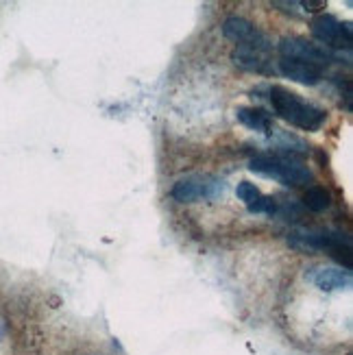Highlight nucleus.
<instances>
[{
    "instance_id": "obj_1",
    "label": "nucleus",
    "mask_w": 353,
    "mask_h": 355,
    "mask_svg": "<svg viewBox=\"0 0 353 355\" xmlns=\"http://www.w3.org/2000/svg\"><path fill=\"white\" fill-rule=\"evenodd\" d=\"M268 96H270V105L275 114L284 118L286 122H290V125H295L303 131H318L323 127L325 112L320 110V107L303 101L295 92H290L282 85H273Z\"/></svg>"
},
{
    "instance_id": "obj_2",
    "label": "nucleus",
    "mask_w": 353,
    "mask_h": 355,
    "mask_svg": "<svg viewBox=\"0 0 353 355\" xmlns=\"http://www.w3.org/2000/svg\"><path fill=\"white\" fill-rule=\"evenodd\" d=\"M249 168L253 173L275 179L284 185H293V188H299V185H308L312 181V173L310 168L303 162L295 159V157H284V155H257L251 159Z\"/></svg>"
},
{
    "instance_id": "obj_3",
    "label": "nucleus",
    "mask_w": 353,
    "mask_h": 355,
    "mask_svg": "<svg viewBox=\"0 0 353 355\" xmlns=\"http://www.w3.org/2000/svg\"><path fill=\"white\" fill-rule=\"evenodd\" d=\"M288 244L297 251L312 253V251H334L338 246H351L347 234L332 229H295L288 234Z\"/></svg>"
},
{
    "instance_id": "obj_4",
    "label": "nucleus",
    "mask_w": 353,
    "mask_h": 355,
    "mask_svg": "<svg viewBox=\"0 0 353 355\" xmlns=\"http://www.w3.org/2000/svg\"><path fill=\"white\" fill-rule=\"evenodd\" d=\"M225 192V181L212 175H194L175 183L173 198L179 203H196V200H216Z\"/></svg>"
},
{
    "instance_id": "obj_5",
    "label": "nucleus",
    "mask_w": 353,
    "mask_h": 355,
    "mask_svg": "<svg viewBox=\"0 0 353 355\" xmlns=\"http://www.w3.org/2000/svg\"><path fill=\"white\" fill-rule=\"evenodd\" d=\"M279 53L284 59H295V61H303V64H310L316 68H323L332 61H336L343 55L332 53L325 46H320L316 42H310L305 37H284L279 42Z\"/></svg>"
},
{
    "instance_id": "obj_6",
    "label": "nucleus",
    "mask_w": 353,
    "mask_h": 355,
    "mask_svg": "<svg viewBox=\"0 0 353 355\" xmlns=\"http://www.w3.org/2000/svg\"><path fill=\"white\" fill-rule=\"evenodd\" d=\"M312 35L325 49H351V24L338 22L334 15H318L312 20Z\"/></svg>"
},
{
    "instance_id": "obj_7",
    "label": "nucleus",
    "mask_w": 353,
    "mask_h": 355,
    "mask_svg": "<svg viewBox=\"0 0 353 355\" xmlns=\"http://www.w3.org/2000/svg\"><path fill=\"white\" fill-rule=\"evenodd\" d=\"M223 35L227 40L236 42L242 49H253V51H270V42L259 33V31L244 18H238V15H232V18H227L225 24H223Z\"/></svg>"
},
{
    "instance_id": "obj_8",
    "label": "nucleus",
    "mask_w": 353,
    "mask_h": 355,
    "mask_svg": "<svg viewBox=\"0 0 353 355\" xmlns=\"http://www.w3.org/2000/svg\"><path fill=\"white\" fill-rule=\"evenodd\" d=\"M308 282L312 286H316L323 292H336V290H349L351 288V270L345 268H332V266H320V268H312L308 270Z\"/></svg>"
},
{
    "instance_id": "obj_9",
    "label": "nucleus",
    "mask_w": 353,
    "mask_h": 355,
    "mask_svg": "<svg viewBox=\"0 0 353 355\" xmlns=\"http://www.w3.org/2000/svg\"><path fill=\"white\" fill-rule=\"evenodd\" d=\"M279 72L286 76V79L301 83V85H318L320 79H323V70L303 64V61H295V59H279Z\"/></svg>"
},
{
    "instance_id": "obj_10",
    "label": "nucleus",
    "mask_w": 353,
    "mask_h": 355,
    "mask_svg": "<svg viewBox=\"0 0 353 355\" xmlns=\"http://www.w3.org/2000/svg\"><path fill=\"white\" fill-rule=\"evenodd\" d=\"M232 59H234V64L240 66L242 70L259 72V74H270L273 72L270 61H268V57L262 51L242 49V46H238V49L234 51V55H232Z\"/></svg>"
},
{
    "instance_id": "obj_11",
    "label": "nucleus",
    "mask_w": 353,
    "mask_h": 355,
    "mask_svg": "<svg viewBox=\"0 0 353 355\" xmlns=\"http://www.w3.org/2000/svg\"><path fill=\"white\" fill-rule=\"evenodd\" d=\"M236 118L242 122L244 127H249L251 131H259V133H266V135L275 133L270 116L264 110H259V107H238Z\"/></svg>"
},
{
    "instance_id": "obj_12",
    "label": "nucleus",
    "mask_w": 353,
    "mask_h": 355,
    "mask_svg": "<svg viewBox=\"0 0 353 355\" xmlns=\"http://www.w3.org/2000/svg\"><path fill=\"white\" fill-rule=\"evenodd\" d=\"M303 205L310 211H325L332 205V196L325 188H310L303 196Z\"/></svg>"
},
{
    "instance_id": "obj_13",
    "label": "nucleus",
    "mask_w": 353,
    "mask_h": 355,
    "mask_svg": "<svg viewBox=\"0 0 353 355\" xmlns=\"http://www.w3.org/2000/svg\"><path fill=\"white\" fill-rule=\"evenodd\" d=\"M236 194H238V198L242 200V203L247 205V209H249L251 205H255L257 200L264 196L262 192H259L257 185H253V183H249V181H242V183H238Z\"/></svg>"
},
{
    "instance_id": "obj_14",
    "label": "nucleus",
    "mask_w": 353,
    "mask_h": 355,
    "mask_svg": "<svg viewBox=\"0 0 353 355\" xmlns=\"http://www.w3.org/2000/svg\"><path fill=\"white\" fill-rule=\"evenodd\" d=\"M249 211L251 214H275L277 211V203H275L273 196H262L255 205L249 207Z\"/></svg>"
},
{
    "instance_id": "obj_15",
    "label": "nucleus",
    "mask_w": 353,
    "mask_h": 355,
    "mask_svg": "<svg viewBox=\"0 0 353 355\" xmlns=\"http://www.w3.org/2000/svg\"><path fill=\"white\" fill-rule=\"evenodd\" d=\"M299 7H303L305 13H316V11H320L325 7V3H320V0H316V3H314V0H301Z\"/></svg>"
}]
</instances>
